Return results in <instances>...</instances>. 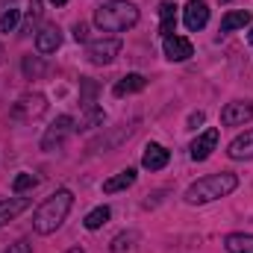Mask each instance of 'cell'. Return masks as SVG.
<instances>
[{
	"instance_id": "obj_1",
	"label": "cell",
	"mask_w": 253,
	"mask_h": 253,
	"mask_svg": "<svg viewBox=\"0 0 253 253\" xmlns=\"http://www.w3.org/2000/svg\"><path fill=\"white\" fill-rule=\"evenodd\" d=\"M236 189H239V174L218 171V174H206V177L194 180L189 189H186L183 200L189 206H203V203H212V200H221V197L233 194Z\"/></svg>"
},
{
	"instance_id": "obj_2",
	"label": "cell",
	"mask_w": 253,
	"mask_h": 253,
	"mask_svg": "<svg viewBox=\"0 0 253 253\" xmlns=\"http://www.w3.org/2000/svg\"><path fill=\"white\" fill-rule=\"evenodd\" d=\"M71 206H74V194L68 189H56L53 194H47V197L39 203V209L33 212V227H36V233H39V236L56 233L65 224Z\"/></svg>"
},
{
	"instance_id": "obj_3",
	"label": "cell",
	"mask_w": 253,
	"mask_h": 253,
	"mask_svg": "<svg viewBox=\"0 0 253 253\" xmlns=\"http://www.w3.org/2000/svg\"><path fill=\"white\" fill-rule=\"evenodd\" d=\"M138 24V6L129 0H106L94 9V27L103 33H126Z\"/></svg>"
},
{
	"instance_id": "obj_4",
	"label": "cell",
	"mask_w": 253,
	"mask_h": 253,
	"mask_svg": "<svg viewBox=\"0 0 253 253\" xmlns=\"http://www.w3.org/2000/svg\"><path fill=\"white\" fill-rule=\"evenodd\" d=\"M118 53H121V39H118V36H112V39H94V42L85 44V56H88L91 65L115 62Z\"/></svg>"
},
{
	"instance_id": "obj_5",
	"label": "cell",
	"mask_w": 253,
	"mask_h": 253,
	"mask_svg": "<svg viewBox=\"0 0 253 253\" xmlns=\"http://www.w3.org/2000/svg\"><path fill=\"white\" fill-rule=\"evenodd\" d=\"M44 109H47V100H44V94H21L18 97V103L12 106V118H18V121H33V118H39V115H44Z\"/></svg>"
},
{
	"instance_id": "obj_6",
	"label": "cell",
	"mask_w": 253,
	"mask_h": 253,
	"mask_svg": "<svg viewBox=\"0 0 253 253\" xmlns=\"http://www.w3.org/2000/svg\"><path fill=\"white\" fill-rule=\"evenodd\" d=\"M71 132H74V118H71V115H59L53 124L44 129V135H42V150H56Z\"/></svg>"
},
{
	"instance_id": "obj_7",
	"label": "cell",
	"mask_w": 253,
	"mask_h": 253,
	"mask_svg": "<svg viewBox=\"0 0 253 253\" xmlns=\"http://www.w3.org/2000/svg\"><path fill=\"white\" fill-rule=\"evenodd\" d=\"M248 121H253V100H233L221 109L224 126H245Z\"/></svg>"
},
{
	"instance_id": "obj_8",
	"label": "cell",
	"mask_w": 253,
	"mask_h": 253,
	"mask_svg": "<svg viewBox=\"0 0 253 253\" xmlns=\"http://www.w3.org/2000/svg\"><path fill=\"white\" fill-rule=\"evenodd\" d=\"M218 138H221V132H218L215 126L203 129V132H200V135L191 141V147H189L191 159H194V162H206V159L212 156V150L218 147Z\"/></svg>"
},
{
	"instance_id": "obj_9",
	"label": "cell",
	"mask_w": 253,
	"mask_h": 253,
	"mask_svg": "<svg viewBox=\"0 0 253 253\" xmlns=\"http://www.w3.org/2000/svg\"><path fill=\"white\" fill-rule=\"evenodd\" d=\"M183 21H186V30L197 33L209 24V6L203 0H189L186 9H183Z\"/></svg>"
},
{
	"instance_id": "obj_10",
	"label": "cell",
	"mask_w": 253,
	"mask_h": 253,
	"mask_svg": "<svg viewBox=\"0 0 253 253\" xmlns=\"http://www.w3.org/2000/svg\"><path fill=\"white\" fill-rule=\"evenodd\" d=\"M168 162H171V150L156 144V141H150L141 153V168H147V171H162Z\"/></svg>"
},
{
	"instance_id": "obj_11",
	"label": "cell",
	"mask_w": 253,
	"mask_h": 253,
	"mask_svg": "<svg viewBox=\"0 0 253 253\" xmlns=\"http://www.w3.org/2000/svg\"><path fill=\"white\" fill-rule=\"evenodd\" d=\"M162 47H165V56H168L171 62H186V59H191V56H194L191 42L186 39V36H177V33H174V36H168Z\"/></svg>"
},
{
	"instance_id": "obj_12",
	"label": "cell",
	"mask_w": 253,
	"mask_h": 253,
	"mask_svg": "<svg viewBox=\"0 0 253 253\" xmlns=\"http://www.w3.org/2000/svg\"><path fill=\"white\" fill-rule=\"evenodd\" d=\"M227 156L236 159V162H242V159H253V126L251 129H245V132H239V135L230 141Z\"/></svg>"
},
{
	"instance_id": "obj_13",
	"label": "cell",
	"mask_w": 253,
	"mask_h": 253,
	"mask_svg": "<svg viewBox=\"0 0 253 253\" xmlns=\"http://www.w3.org/2000/svg\"><path fill=\"white\" fill-rule=\"evenodd\" d=\"M59 47H62V33H59V27H44V30L36 36V50H39L42 56L56 53Z\"/></svg>"
},
{
	"instance_id": "obj_14",
	"label": "cell",
	"mask_w": 253,
	"mask_h": 253,
	"mask_svg": "<svg viewBox=\"0 0 253 253\" xmlns=\"http://www.w3.org/2000/svg\"><path fill=\"white\" fill-rule=\"evenodd\" d=\"M147 88V80L141 74H124L115 85H112V94L115 97H126V94H135V91H144Z\"/></svg>"
},
{
	"instance_id": "obj_15",
	"label": "cell",
	"mask_w": 253,
	"mask_h": 253,
	"mask_svg": "<svg viewBox=\"0 0 253 253\" xmlns=\"http://www.w3.org/2000/svg\"><path fill=\"white\" fill-rule=\"evenodd\" d=\"M174 30H177V3L162 0L159 3V33L168 39V36H174Z\"/></svg>"
},
{
	"instance_id": "obj_16",
	"label": "cell",
	"mask_w": 253,
	"mask_h": 253,
	"mask_svg": "<svg viewBox=\"0 0 253 253\" xmlns=\"http://www.w3.org/2000/svg\"><path fill=\"white\" fill-rule=\"evenodd\" d=\"M30 209V197H9V200H0V227L15 221L21 212Z\"/></svg>"
},
{
	"instance_id": "obj_17",
	"label": "cell",
	"mask_w": 253,
	"mask_h": 253,
	"mask_svg": "<svg viewBox=\"0 0 253 253\" xmlns=\"http://www.w3.org/2000/svg\"><path fill=\"white\" fill-rule=\"evenodd\" d=\"M253 21V15L248 9H230L224 18H221V33H236V30H245Z\"/></svg>"
},
{
	"instance_id": "obj_18",
	"label": "cell",
	"mask_w": 253,
	"mask_h": 253,
	"mask_svg": "<svg viewBox=\"0 0 253 253\" xmlns=\"http://www.w3.org/2000/svg\"><path fill=\"white\" fill-rule=\"evenodd\" d=\"M132 183H135V168H124V171H118L115 177H109L103 183V194H118V191L129 189Z\"/></svg>"
},
{
	"instance_id": "obj_19",
	"label": "cell",
	"mask_w": 253,
	"mask_h": 253,
	"mask_svg": "<svg viewBox=\"0 0 253 253\" xmlns=\"http://www.w3.org/2000/svg\"><path fill=\"white\" fill-rule=\"evenodd\" d=\"M227 253H253V233H230L224 239Z\"/></svg>"
},
{
	"instance_id": "obj_20",
	"label": "cell",
	"mask_w": 253,
	"mask_h": 253,
	"mask_svg": "<svg viewBox=\"0 0 253 253\" xmlns=\"http://www.w3.org/2000/svg\"><path fill=\"white\" fill-rule=\"evenodd\" d=\"M109 218H112V209H109V206H97V209H91V212L85 215V221H83V224H85V230H91V233H94V230H100Z\"/></svg>"
},
{
	"instance_id": "obj_21",
	"label": "cell",
	"mask_w": 253,
	"mask_h": 253,
	"mask_svg": "<svg viewBox=\"0 0 253 253\" xmlns=\"http://www.w3.org/2000/svg\"><path fill=\"white\" fill-rule=\"evenodd\" d=\"M138 242V233L135 230H126V233H118L112 242H109V251L112 253H124V251H132Z\"/></svg>"
},
{
	"instance_id": "obj_22",
	"label": "cell",
	"mask_w": 253,
	"mask_h": 253,
	"mask_svg": "<svg viewBox=\"0 0 253 253\" xmlns=\"http://www.w3.org/2000/svg\"><path fill=\"white\" fill-rule=\"evenodd\" d=\"M36 186H39V177L30 174V171H21V174L12 180V191H15V194H24V191L36 189Z\"/></svg>"
},
{
	"instance_id": "obj_23",
	"label": "cell",
	"mask_w": 253,
	"mask_h": 253,
	"mask_svg": "<svg viewBox=\"0 0 253 253\" xmlns=\"http://www.w3.org/2000/svg\"><path fill=\"white\" fill-rule=\"evenodd\" d=\"M18 21H21V12L18 9H9L6 15H0V33H12L18 27Z\"/></svg>"
},
{
	"instance_id": "obj_24",
	"label": "cell",
	"mask_w": 253,
	"mask_h": 253,
	"mask_svg": "<svg viewBox=\"0 0 253 253\" xmlns=\"http://www.w3.org/2000/svg\"><path fill=\"white\" fill-rule=\"evenodd\" d=\"M6 253H33V245H30L27 239H18V242H12V245L6 248Z\"/></svg>"
},
{
	"instance_id": "obj_25",
	"label": "cell",
	"mask_w": 253,
	"mask_h": 253,
	"mask_svg": "<svg viewBox=\"0 0 253 253\" xmlns=\"http://www.w3.org/2000/svg\"><path fill=\"white\" fill-rule=\"evenodd\" d=\"M42 71H44L42 62H36V59H30V56L24 59V74H27V77H30V74H42Z\"/></svg>"
},
{
	"instance_id": "obj_26",
	"label": "cell",
	"mask_w": 253,
	"mask_h": 253,
	"mask_svg": "<svg viewBox=\"0 0 253 253\" xmlns=\"http://www.w3.org/2000/svg\"><path fill=\"white\" fill-rule=\"evenodd\" d=\"M203 121H206V115H203V112H191V115H189V126H191V129H197V124H203Z\"/></svg>"
},
{
	"instance_id": "obj_27",
	"label": "cell",
	"mask_w": 253,
	"mask_h": 253,
	"mask_svg": "<svg viewBox=\"0 0 253 253\" xmlns=\"http://www.w3.org/2000/svg\"><path fill=\"white\" fill-rule=\"evenodd\" d=\"M74 39H77V42H85V24H77V27H74Z\"/></svg>"
},
{
	"instance_id": "obj_28",
	"label": "cell",
	"mask_w": 253,
	"mask_h": 253,
	"mask_svg": "<svg viewBox=\"0 0 253 253\" xmlns=\"http://www.w3.org/2000/svg\"><path fill=\"white\" fill-rule=\"evenodd\" d=\"M65 253H85L83 248H71V251H65Z\"/></svg>"
},
{
	"instance_id": "obj_29",
	"label": "cell",
	"mask_w": 253,
	"mask_h": 253,
	"mask_svg": "<svg viewBox=\"0 0 253 253\" xmlns=\"http://www.w3.org/2000/svg\"><path fill=\"white\" fill-rule=\"evenodd\" d=\"M50 3H53V6H65V3H68V0H50Z\"/></svg>"
},
{
	"instance_id": "obj_30",
	"label": "cell",
	"mask_w": 253,
	"mask_h": 253,
	"mask_svg": "<svg viewBox=\"0 0 253 253\" xmlns=\"http://www.w3.org/2000/svg\"><path fill=\"white\" fill-rule=\"evenodd\" d=\"M248 42H251V44H253V30H251V33H248Z\"/></svg>"
}]
</instances>
